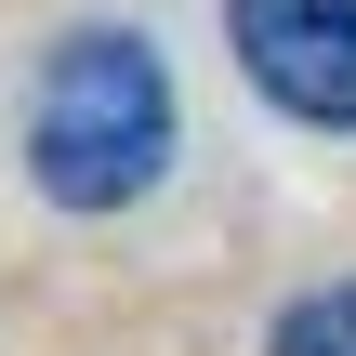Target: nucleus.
<instances>
[{
    "label": "nucleus",
    "mask_w": 356,
    "mask_h": 356,
    "mask_svg": "<svg viewBox=\"0 0 356 356\" xmlns=\"http://www.w3.org/2000/svg\"><path fill=\"white\" fill-rule=\"evenodd\" d=\"M26 172L53 211H132L172 172V66L132 26H79L40 53L26 92Z\"/></svg>",
    "instance_id": "nucleus-1"
},
{
    "label": "nucleus",
    "mask_w": 356,
    "mask_h": 356,
    "mask_svg": "<svg viewBox=\"0 0 356 356\" xmlns=\"http://www.w3.org/2000/svg\"><path fill=\"white\" fill-rule=\"evenodd\" d=\"M251 92L304 132H356V0H225Z\"/></svg>",
    "instance_id": "nucleus-2"
},
{
    "label": "nucleus",
    "mask_w": 356,
    "mask_h": 356,
    "mask_svg": "<svg viewBox=\"0 0 356 356\" xmlns=\"http://www.w3.org/2000/svg\"><path fill=\"white\" fill-rule=\"evenodd\" d=\"M264 356H356V277L304 291V304L277 317V343H264Z\"/></svg>",
    "instance_id": "nucleus-3"
}]
</instances>
